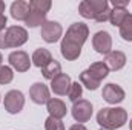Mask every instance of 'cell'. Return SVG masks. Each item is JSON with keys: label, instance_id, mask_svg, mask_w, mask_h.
I'll return each instance as SVG.
<instances>
[{"label": "cell", "instance_id": "cell-7", "mask_svg": "<svg viewBox=\"0 0 132 130\" xmlns=\"http://www.w3.org/2000/svg\"><path fill=\"white\" fill-rule=\"evenodd\" d=\"M8 61L12 69H15L17 72H26L31 67V61H29V55L25 51H14L9 54Z\"/></svg>", "mask_w": 132, "mask_h": 130}, {"label": "cell", "instance_id": "cell-4", "mask_svg": "<svg viewBox=\"0 0 132 130\" xmlns=\"http://www.w3.org/2000/svg\"><path fill=\"white\" fill-rule=\"evenodd\" d=\"M3 104H5V109H6L8 113L15 115L19 112H22V109L25 106V97L20 90H9L5 95Z\"/></svg>", "mask_w": 132, "mask_h": 130}, {"label": "cell", "instance_id": "cell-34", "mask_svg": "<svg viewBox=\"0 0 132 130\" xmlns=\"http://www.w3.org/2000/svg\"><path fill=\"white\" fill-rule=\"evenodd\" d=\"M2 61H3V57H2V54H0V66H3L2 64Z\"/></svg>", "mask_w": 132, "mask_h": 130}, {"label": "cell", "instance_id": "cell-28", "mask_svg": "<svg viewBox=\"0 0 132 130\" xmlns=\"http://www.w3.org/2000/svg\"><path fill=\"white\" fill-rule=\"evenodd\" d=\"M45 129L46 130H65V124L62 123V119L49 116L45 121Z\"/></svg>", "mask_w": 132, "mask_h": 130}, {"label": "cell", "instance_id": "cell-18", "mask_svg": "<svg viewBox=\"0 0 132 130\" xmlns=\"http://www.w3.org/2000/svg\"><path fill=\"white\" fill-rule=\"evenodd\" d=\"M42 73H43V77L46 78V80H54L55 77H59L60 73H62V66L59 61H55V60H52L51 63L48 66H45L43 69H42Z\"/></svg>", "mask_w": 132, "mask_h": 130}, {"label": "cell", "instance_id": "cell-26", "mask_svg": "<svg viewBox=\"0 0 132 130\" xmlns=\"http://www.w3.org/2000/svg\"><path fill=\"white\" fill-rule=\"evenodd\" d=\"M14 78L12 67L9 66H0V84H9Z\"/></svg>", "mask_w": 132, "mask_h": 130}, {"label": "cell", "instance_id": "cell-16", "mask_svg": "<svg viewBox=\"0 0 132 130\" xmlns=\"http://www.w3.org/2000/svg\"><path fill=\"white\" fill-rule=\"evenodd\" d=\"M51 61H52V55H51V52H49L48 49H45V48H38V49L34 51L32 63L37 66V67L43 69L45 66H48Z\"/></svg>", "mask_w": 132, "mask_h": 130}, {"label": "cell", "instance_id": "cell-31", "mask_svg": "<svg viewBox=\"0 0 132 130\" xmlns=\"http://www.w3.org/2000/svg\"><path fill=\"white\" fill-rule=\"evenodd\" d=\"M5 26H6V17L3 14H0V32L5 31Z\"/></svg>", "mask_w": 132, "mask_h": 130}, {"label": "cell", "instance_id": "cell-2", "mask_svg": "<svg viewBox=\"0 0 132 130\" xmlns=\"http://www.w3.org/2000/svg\"><path fill=\"white\" fill-rule=\"evenodd\" d=\"M28 41V32L22 26H9L0 32V49L20 48Z\"/></svg>", "mask_w": 132, "mask_h": 130}, {"label": "cell", "instance_id": "cell-5", "mask_svg": "<svg viewBox=\"0 0 132 130\" xmlns=\"http://www.w3.org/2000/svg\"><path fill=\"white\" fill-rule=\"evenodd\" d=\"M71 112H72L74 119H75L78 124L86 123V121H89L91 116H92V104H91L88 99H78V101L74 103Z\"/></svg>", "mask_w": 132, "mask_h": 130}, {"label": "cell", "instance_id": "cell-6", "mask_svg": "<svg viewBox=\"0 0 132 130\" xmlns=\"http://www.w3.org/2000/svg\"><path fill=\"white\" fill-rule=\"evenodd\" d=\"M63 34V28L59 22H54V20H46V23L42 26V31H40V35L42 38L46 41V43H55L60 40Z\"/></svg>", "mask_w": 132, "mask_h": 130}, {"label": "cell", "instance_id": "cell-20", "mask_svg": "<svg viewBox=\"0 0 132 130\" xmlns=\"http://www.w3.org/2000/svg\"><path fill=\"white\" fill-rule=\"evenodd\" d=\"M100 83L98 80H95L88 70H83L81 73H80V84L81 86H85L86 89H89V90H95V89H98Z\"/></svg>", "mask_w": 132, "mask_h": 130}, {"label": "cell", "instance_id": "cell-35", "mask_svg": "<svg viewBox=\"0 0 132 130\" xmlns=\"http://www.w3.org/2000/svg\"><path fill=\"white\" fill-rule=\"evenodd\" d=\"M129 129L132 130V119H131V123H129Z\"/></svg>", "mask_w": 132, "mask_h": 130}, {"label": "cell", "instance_id": "cell-9", "mask_svg": "<svg viewBox=\"0 0 132 130\" xmlns=\"http://www.w3.org/2000/svg\"><path fill=\"white\" fill-rule=\"evenodd\" d=\"M101 95H103V99L106 103H109V104H118V103H121L125 99V97H126L125 90L118 84H115V83L106 84L103 87V94Z\"/></svg>", "mask_w": 132, "mask_h": 130}, {"label": "cell", "instance_id": "cell-8", "mask_svg": "<svg viewBox=\"0 0 132 130\" xmlns=\"http://www.w3.org/2000/svg\"><path fill=\"white\" fill-rule=\"evenodd\" d=\"M92 46L98 54L108 55L111 52V49H112V37H111V34L106 32V31H98L92 37Z\"/></svg>", "mask_w": 132, "mask_h": 130}, {"label": "cell", "instance_id": "cell-30", "mask_svg": "<svg viewBox=\"0 0 132 130\" xmlns=\"http://www.w3.org/2000/svg\"><path fill=\"white\" fill-rule=\"evenodd\" d=\"M129 0H112V6L114 8H128Z\"/></svg>", "mask_w": 132, "mask_h": 130}, {"label": "cell", "instance_id": "cell-1", "mask_svg": "<svg viewBox=\"0 0 132 130\" xmlns=\"http://www.w3.org/2000/svg\"><path fill=\"white\" fill-rule=\"evenodd\" d=\"M128 121V112L123 107H103L97 113V123L103 130H117Z\"/></svg>", "mask_w": 132, "mask_h": 130}, {"label": "cell", "instance_id": "cell-21", "mask_svg": "<svg viewBox=\"0 0 132 130\" xmlns=\"http://www.w3.org/2000/svg\"><path fill=\"white\" fill-rule=\"evenodd\" d=\"M120 28V35L123 40L132 41V14H128L126 18L123 20V23L118 26Z\"/></svg>", "mask_w": 132, "mask_h": 130}, {"label": "cell", "instance_id": "cell-33", "mask_svg": "<svg viewBox=\"0 0 132 130\" xmlns=\"http://www.w3.org/2000/svg\"><path fill=\"white\" fill-rule=\"evenodd\" d=\"M3 12H5V3L0 0V14H3Z\"/></svg>", "mask_w": 132, "mask_h": 130}, {"label": "cell", "instance_id": "cell-29", "mask_svg": "<svg viewBox=\"0 0 132 130\" xmlns=\"http://www.w3.org/2000/svg\"><path fill=\"white\" fill-rule=\"evenodd\" d=\"M109 15H111V9H106L104 12H101V14H98V15L95 17V22H98V23H103V22L109 20Z\"/></svg>", "mask_w": 132, "mask_h": 130}, {"label": "cell", "instance_id": "cell-24", "mask_svg": "<svg viewBox=\"0 0 132 130\" xmlns=\"http://www.w3.org/2000/svg\"><path fill=\"white\" fill-rule=\"evenodd\" d=\"M88 3H89V6L92 8L95 17H97L98 14H101V12H104L106 9H109L108 0H88ZM94 20H95V18H94Z\"/></svg>", "mask_w": 132, "mask_h": 130}, {"label": "cell", "instance_id": "cell-11", "mask_svg": "<svg viewBox=\"0 0 132 130\" xmlns=\"http://www.w3.org/2000/svg\"><path fill=\"white\" fill-rule=\"evenodd\" d=\"M71 77L68 73H60L59 77H55L52 81H51V90L55 94V95H68L69 89H71Z\"/></svg>", "mask_w": 132, "mask_h": 130}, {"label": "cell", "instance_id": "cell-19", "mask_svg": "<svg viewBox=\"0 0 132 130\" xmlns=\"http://www.w3.org/2000/svg\"><path fill=\"white\" fill-rule=\"evenodd\" d=\"M25 23H26V26H29V28L43 26V25L46 23V14H43V12H37V11H31L29 15L26 17Z\"/></svg>", "mask_w": 132, "mask_h": 130}, {"label": "cell", "instance_id": "cell-36", "mask_svg": "<svg viewBox=\"0 0 132 130\" xmlns=\"http://www.w3.org/2000/svg\"><path fill=\"white\" fill-rule=\"evenodd\" d=\"M0 101H2V97H0Z\"/></svg>", "mask_w": 132, "mask_h": 130}, {"label": "cell", "instance_id": "cell-15", "mask_svg": "<svg viewBox=\"0 0 132 130\" xmlns=\"http://www.w3.org/2000/svg\"><path fill=\"white\" fill-rule=\"evenodd\" d=\"M60 52L63 55V58L66 60H77L81 54V46H77L74 43H69L68 40H62V44H60Z\"/></svg>", "mask_w": 132, "mask_h": 130}, {"label": "cell", "instance_id": "cell-13", "mask_svg": "<svg viewBox=\"0 0 132 130\" xmlns=\"http://www.w3.org/2000/svg\"><path fill=\"white\" fill-rule=\"evenodd\" d=\"M104 63L109 67V70H120L126 64V55L121 51H111L106 55Z\"/></svg>", "mask_w": 132, "mask_h": 130}, {"label": "cell", "instance_id": "cell-14", "mask_svg": "<svg viewBox=\"0 0 132 130\" xmlns=\"http://www.w3.org/2000/svg\"><path fill=\"white\" fill-rule=\"evenodd\" d=\"M31 12V8H29V3L25 2V0H17L11 5V17L15 18V20H26V17L29 15Z\"/></svg>", "mask_w": 132, "mask_h": 130}, {"label": "cell", "instance_id": "cell-22", "mask_svg": "<svg viewBox=\"0 0 132 130\" xmlns=\"http://www.w3.org/2000/svg\"><path fill=\"white\" fill-rule=\"evenodd\" d=\"M128 15V9L126 8H114L111 9V15H109V22L114 26H120L123 23V20Z\"/></svg>", "mask_w": 132, "mask_h": 130}, {"label": "cell", "instance_id": "cell-27", "mask_svg": "<svg viewBox=\"0 0 132 130\" xmlns=\"http://www.w3.org/2000/svg\"><path fill=\"white\" fill-rule=\"evenodd\" d=\"M78 12L83 18H95V14L92 11V8L89 6L88 0H83L80 5H78Z\"/></svg>", "mask_w": 132, "mask_h": 130}, {"label": "cell", "instance_id": "cell-3", "mask_svg": "<svg viewBox=\"0 0 132 130\" xmlns=\"http://www.w3.org/2000/svg\"><path fill=\"white\" fill-rule=\"evenodd\" d=\"M88 37H89V28H88V25H85L81 22H77V23H72L68 28L66 35L63 38L68 40L69 43L77 44V46H83L85 41L88 40Z\"/></svg>", "mask_w": 132, "mask_h": 130}, {"label": "cell", "instance_id": "cell-32", "mask_svg": "<svg viewBox=\"0 0 132 130\" xmlns=\"http://www.w3.org/2000/svg\"><path fill=\"white\" fill-rule=\"evenodd\" d=\"M69 130H88V129H86L83 124H78V123H77V124L71 126V127H69Z\"/></svg>", "mask_w": 132, "mask_h": 130}, {"label": "cell", "instance_id": "cell-17", "mask_svg": "<svg viewBox=\"0 0 132 130\" xmlns=\"http://www.w3.org/2000/svg\"><path fill=\"white\" fill-rule=\"evenodd\" d=\"M88 72L95 78V80H104L106 77H108V73H109V67L106 66L104 61H97V63H92V64L89 66V69H88Z\"/></svg>", "mask_w": 132, "mask_h": 130}, {"label": "cell", "instance_id": "cell-23", "mask_svg": "<svg viewBox=\"0 0 132 130\" xmlns=\"http://www.w3.org/2000/svg\"><path fill=\"white\" fill-rule=\"evenodd\" d=\"M51 6H52L51 0H31V2H29L31 11L43 12V14H48V11L51 9Z\"/></svg>", "mask_w": 132, "mask_h": 130}, {"label": "cell", "instance_id": "cell-25", "mask_svg": "<svg viewBox=\"0 0 132 130\" xmlns=\"http://www.w3.org/2000/svg\"><path fill=\"white\" fill-rule=\"evenodd\" d=\"M81 95H83V87H81V84H80L78 81L72 83V84H71V89H69V92H68L69 99H71L72 103H75V101H78V99L81 98Z\"/></svg>", "mask_w": 132, "mask_h": 130}, {"label": "cell", "instance_id": "cell-12", "mask_svg": "<svg viewBox=\"0 0 132 130\" xmlns=\"http://www.w3.org/2000/svg\"><path fill=\"white\" fill-rule=\"evenodd\" d=\"M46 110L49 112V116L57 118V119L65 118L66 113H68L66 104L62 99H59V98H51V99L46 103Z\"/></svg>", "mask_w": 132, "mask_h": 130}, {"label": "cell", "instance_id": "cell-10", "mask_svg": "<svg viewBox=\"0 0 132 130\" xmlns=\"http://www.w3.org/2000/svg\"><path fill=\"white\" fill-rule=\"evenodd\" d=\"M29 97L35 104H46L51 99L49 89L43 83H34L31 86V89H29Z\"/></svg>", "mask_w": 132, "mask_h": 130}]
</instances>
